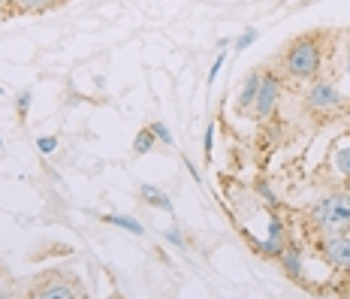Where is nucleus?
I'll list each match as a JSON object with an SVG mask.
<instances>
[{"instance_id": "nucleus-1", "label": "nucleus", "mask_w": 350, "mask_h": 299, "mask_svg": "<svg viewBox=\"0 0 350 299\" xmlns=\"http://www.w3.org/2000/svg\"><path fill=\"white\" fill-rule=\"evenodd\" d=\"M326 34L296 36L281 55V73L293 82H314L326 64Z\"/></svg>"}, {"instance_id": "nucleus-2", "label": "nucleus", "mask_w": 350, "mask_h": 299, "mask_svg": "<svg viewBox=\"0 0 350 299\" xmlns=\"http://www.w3.org/2000/svg\"><path fill=\"white\" fill-rule=\"evenodd\" d=\"M305 224L314 230V236L329 233H350V187L320 196L314 206L305 209Z\"/></svg>"}, {"instance_id": "nucleus-3", "label": "nucleus", "mask_w": 350, "mask_h": 299, "mask_svg": "<svg viewBox=\"0 0 350 299\" xmlns=\"http://www.w3.org/2000/svg\"><path fill=\"white\" fill-rule=\"evenodd\" d=\"M305 106L314 115H338L341 109H347V94L332 82V79H314L311 88L305 91Z\"/></svg>"}, {"instance_id": "nucleus-4", "label": "nucleus", "mask_w": 350, "mask_h": 299, "mask_svg": "<svg viewBox=\"0 0 350 299\" xmlns=\"http://www.w3.org/2000/svg\"><path fill=\"white\" fill-rule=\"evenodd\" d=\"M79 287H82V284L67 278L64 272H46L33 281L31 296H36V299H76V296H82Z\"/></svg>"}, {"instance_id": "nucleus-5", "label": "nucleus", "mask_w": 350, "mask_h": 299, "mask_svg": "<svg viewBox=\"0 0 350 299\" xmlns=\"http://www.w3.org/2000/svg\"><path fill=\"white\" fill-rule=\"evenodd\" d=\"M317 254L323 257L326 266L350 272V233H329L317 239Z\"/></svg>"}, {"instance_id": "nucleus-6", "label": "nucleus", "mask_w": 350, "mask_h": 299, "mask_svg": "<svg viewBox=\"0 0 350 299\" xmlns=\"http://www.w3.org/2000/svg\"><path fill=\"white\" fill-rule=\"evenodd\" d=\"M278 97H281V79L275 76V73H262L257 100H254V106H251L254 118L269 121V115H275V109H278Z\"/></svg>"}, {"instance_id": "nucleus-7", "label": "nucleus", "mask_w": 350, "mask_h": 299, "mask_svg": "<svg viewBox=\"0 0 350 299\" xmlns=\"http://www.w3.org/2000/svg\"><path fill=\"white\" fill-rule=\"evenodd\" d=\"M329 170L338 176L341 181H350V136L347 140H338V145L329 155Z\"/></svg>"}, {"instance_id": "nucleus-8", "label": "nucleus", "mask_w": 350, "mask_h": 299, "mask_svg": "<svg viewBox=\"0 0 350 299\" xmlns=\"http://www.w3.org/2000/svg\"><path fill=\"white\" fill-rule=\"evenodd\" d=\"M260 79H262V73H251V76L245 79V85H242V91H239V112H247V109L254 106V100H257V91H260Z\"/></svg>"}, {"instance_id": "nucleus-9", "label": "nucleus", "mask_w": 350, "mask_h": 299, "mask_svg": "<svg viewBox=\"0 0 350 299\" xmlns=\"http://www.w3.org/2000/svg\"><path fill=\"white\" fill-rule=\"evenodd\" d=\"M284 272L290 275V278H302V254H299L296 245H284V251L278 254Z\"/></svg>"}, {"instance_id": "nucleus-10", "label": "nucleus", "mask_w": 350, "mask_h": 299, "mask_svg": "<svg viewBox=\"0 0 350 299\" xmlns=\"http://www.w3.org/2000/svg\"><path fill=\"white\" fill-rule=\"evenodd\" d=\"M139 191H142V200L148 203L151 209H163V211H172V200H170V196H166L163 191H160L157 185H142Z\"/></svg>"}, {"instance_id": "nucleus-11", "label": "nucleus", "mask_w": 350, "mask_h": 299, "mask_svg": "<svg viewBox=\"0 0 350 299\" xmlns=\"http://www.w3.org/2000/svg\"><path fill=\"white\" fill-rule=\"evenodd\" d=\"M103 221L112 224V227H121V230L133 233V236H142V233H145L139 221H133V218H124V215H103Z\"/></svg>"}, {"instance_id": "nucleus-12", "label": "nucleus", "mask_w": 350, "mask_h": 299, "mask_svg": "<svg viewBox=\"0 0 350 299\" xmlns=\"http://www.w3.org/2000/svg\"><path fill=\"white\" fill-rule=\"evenodd\" d=\"M154 142H157L154 130L145 127V130H139V133H136V140H133V151H136V155H148V151L154 148Z\"/></svg>"}, {"instance_id": "nucleus-13", "label": "nucleus", "mask_w": 350, "mask_h": 299, "mask_svg": "<svg viewBox=\"0 0 350 299\" xmlns=\"http://www.w3.org/2000/svg\"><path fill=\"white\" fill-rule=\"evenodd\" d=\"M55 3L57 0H18V12H42Z\"/></svg>"}, {"instance_id": "nucleus-14", "label": "nucleus", "mask_w": 350, "mask_h": 299, "mask_svg": "<svg viewBox=\"0 0 350 299\" xmlns=\"http://www.w3.org/2000/svg\"><path fill=\"white\" fill-rule=\"evenodd\" d=\"M257 36H260V31L257 27H247V31L239 36V42H236V52H245L247 46H254V42H257Z\"/></svg>"}, {"instance_id": "nucleus-15", "label": "nucleus", "mask_w": 350, "mask_h": 299, "mask_svg": "<svg viewBox=\"0 0 350 299\" xmlns=\"http://www.w3.org/2000/svg\"><path fill=\"white\" fill-rule=\"evenodd\" d=\"M151 130H154V136L160 142H166V145H172V133H170V127H166V124H160V121H154L151 124Z\"/></svg>"}, {"instance_id": "nucleus-16", "label": "nucleus", "mask_w": 350, "mask_h": 299, "mask_svg": "<svg viewBox=\"0 0 350 299\" xmlns=\"http://www.w3.org/2000/svg\"><path fill=\"white\" fill-rule=\"evenodd\" d=\"M36 148H40L42 155H52V151L57 148V140L55 136H40V140H36Z\"/></svg>"}, {"instance_id": "nucleus-17", "label": "nucleus", "mask_w": 350, "mask_h": 299, "mask_svg": "<svg viewBox=\"0 0 350 299\" xmlns=\"http://www.w3.org/2000/svg\"><path fill=\"white\" fill-rule=\"evenodd\" d=\"M163 239H166V242H170V245H175V248H185V239H181V233L175 230V227L166 230V233H163Z\"/></svg>"}, {"instance_id": "nucleus-18", "label": "nucleus", "mask_w": 350, "mask_h": 299, "mask_svg": "<svg viewBox=\"0 0 350 299\" xmlns=\"http://www.w3.org/2000/svg\"><path fill=\"white\" fill-rule=\"evenodd\" d=\"M221 67H224V55H217V57H215V64H211V70H208V85L217 79V73H221Z\"/></svg>"}, {"instance_id": "nucleus-19", "label": "nucleus", "mask_w": 350, "mask_h": 299, "mask_svg": "<svg viewBox=\"0 0 350 299\" xmlns=\"http://www.w3.org/2000/svg\"><path fill=\"white\" fill-rule=\"evenodd\" d=\"M16 106H18V115H27V109H31V94H27V91L18 94V103Z\"/></svg>"}, {"instance_id": "nucleus-20", "label": "nucleus", "mask_w": 350, "mask_h": 299, "mask_svg": "<svg viewBox=\"0 0 350 299\" xmlns=\"http://www.w3.org/2000/svg\"><path fill=\"white\" fill-rule=\"evenodd\" d=\"M211 140H215V127H206V157H211Z\"/></svg>"}, {"instance_id": "nucleus-21", "label": "nucleus", "mask_w": 350, "mask_h": 299, "mask_svg": "<svg viewBox=\"0 0 350 299\" xmlns=\"http://www.w3.org/2000/svg\"><path fill=\"white\" fill-rule=\"evenodd\" d=\"M347 73H350V46H347Z\"/></svg>"}, {"instance_id": "nucleus-22", "label": "nucleus", "mask_w": 350, "mask_h": 299, "mask_svg": "<svg viewBox=\"0 0 350 299\" xmlns=\"http://www.w3.org/2000/svg\"><path fill=\"white\" fill-rule=\"evenodd\" d=\"M0 145H3V142H0Z\"/></svg>"}]
</instances>
